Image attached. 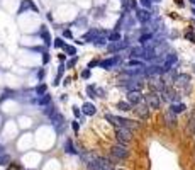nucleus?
<instances>
[{
	"mask_svg": "<svg viewBox=\"0 0 195 170\" xmlns=\"http://www.w3.org/2000/svg\"><path fill=\"white\" fill-rule=\"evenodd\" d=\"M105 119H107V121H110L115 128H126V129H138L139 128L138 122L131 121V119H126V117H119V116L109 114V113L105 114Z\"/></svg>",
	"mask_w": 195,
	"mask_h": 170,
	"instance_id": "obj_1",
	"label": "nucleus"
},
{
	"mask_svg": "<svg viewBox=\"0 0 195 170\" xmlns=\"http://www.w3.org/2000/svg\"><path fill=\"white\" fill-rule=\"evenodd\" d=\"M110 155H112V158H114L115 162H119V160H126L127 155H129V151H127V148H126L124 145H115V146L110 148Z\"/></svg>",
	"mask_w": 195,
	"mask_h": 170,
	"instance_id": "obj_2",
	"label": "nucleus"
},
{
	"mask_svg": "<svg viewBox=\"0 0 195 170\" xmlns=\"http://www.w3.org/2000/svg\"><path fill=\"white\" fill-rule=\"evenodd\" d=\"M115 138H117L119 145H127L129 141H131V129L115 128Z\"/></svg>",
	"mask_w": 195,
	"mask_h": 170,
	"instance_id": "obj_3",
	"label": "nucleus"
},
{
	"mask_svg": "<svg viewBox=\"0 0 195 170\" xmlns=\"http://www.w3.org/2000/svg\"><path fill=\"white\" fill-rule=\"evenodd\" d=\"M146 104L151 107V109H158V107H160V104H161V100H160V94L151 92L149 95H146Z\"/></svg>",
	"mask_w": 195,
	"mask_h": 170,
	"instance_id": "obj_4",
	"label": "nucleus"
},
{
	"mask_svg": "<svg viewBox=\"0 0 195 170\" xmlns=\"http://www.w3.org/2000/svg\"><path fill=\"white\" fill-rule=\"evenodd\" d=\"M124 87L129 92H139V90L143 89V82H139L138 78H131V80L124 82Z\"/></svg>",
	"mask_w": 195,
	"mask_h": 170,
	"instance_id": "obj_5",
	"label": "nucleus"
},
{
	"mask_svg": "<svg viewBox=\"0 0 195 170\" xmlns=\"http://www.w3.org/2000/svg\"><path fill=\"white\" fill-rule=\"evenodd\" d=\"M51 124L55 126V129L61 135V133H63V128H64V117H63V114L58 113L55 117H51Z\"/></svg>",
	"mask_w": 195,
	"mask_h": 170,
	"instance_id": "obj_6",
	"label": "nucleus"
},
{
	"mask_svg": "<svg viewBox=\"0 0 195 170\" xmlns=\"http://www.w3.org/2000/svg\"><path fill=\"white\" fill-rule=\"evenodd\" d=\"M119 63H121V56H112V58H109V60L100 61V67L105 68V70H110V68L117 67Z\"/></svg>",
	"mask_w": 195,
	"mask_h": 170,
	"instance_id": "obj_7",
	"label": "nucleus"
},
{
	"mask_svg": "<svg viewBox=\"0 0 195 170\" xmlns=\"http://www.w3.org/2000/svg\"><path fill=\"white\" fill-rule=\"evenodd\" d=\"M136 19H138L139 22L146 24V22H149L151 14L148 12V9H139V10H136Z\"/></svg>",
	"mask_w": 195,
	"mask_h": 170,
	"instance_id": "obj_8",
	"label": "nucleus"
},
{
	"mask_svg": "<svg viewBox=\"0 0 195 170\" xmlns=\"http://www.w3.org/2000/svg\"><path fill=\"white\" fill-rule=\"evenodd\" d=\"M175 63H176V55H175V53H170V55H166V60H165V63H163L165 71H168Z\"/></svg>",
	"mask_w": 195,
	"mask_h": 170,
	"instance_id": "obj_9",
	"label": "nucleus"
},
{
	"mask_svg": "<svg viewBox=\"0 0 195 170\" xmlns=\"http://www.w3.org/2000/svg\"><path fill=\"white\" fill-rule=\"evenodd\" d=\"M141 100H143L141 92H129V94H127V102H129V104H134V106H138Z\"/></svg>",
	"mask_w": 195,
	"mask_h": 170,
	"instance_id": "obj_10",
	"label": "nucleus"
},
{
	"mask_svg": "<svg viewBox=\"0 0 195 170\" xmlns=\"http://www.w3.org/2000/svg\"><path fill=\"white\" fill-rule=\"evenodd\" d=\"M97 160H99V163H100V167H102V170H112V168H114V163L110 162V158L97 157Z\"/></svg>",
	"mask_w": 195,
	"mask_h": 170,
	"instance_id": "obj_11",
	"label": "nucleus"
},
{
	"mask_svg": "<svg viewBox=\"0 0 195 170\" xmlns=\"http://www.w3.org/2000/svg\"><path fill=\"white\" fill-rule=\"evenodd\" d=\"M129 43L127 41H119V43H110L109 44V51H121V49L127 48Z\"/></svg>",
	"mask_w": 195,
	"mask_h": 170,
	"instance_id": "obj_12",
	"label": "nucleus"
},
{
	"mask_svg": "<svg viewBox=\"0 0 195 170\" xmlns=\"http://www.w3.org/2000/svg\"><path fill=\"white\" fill-rule=\"evenodd\" d=\"M34 104H38V106H41V107H46V106H49L51 104V95H41V97H38V99H34Z\"/></svg>",
	"mask_w": 195,
	"mask_h": 170,
	"instance_id": "obj_13",
	"label": "nucleus"
},
{
	"mask_svg": "<svg viewBox=\"0 0 195 170\" xmlns=\"http://www.w3.org/2000/svg\"><path fill=\"white\" fill-rule=\"evenodd\" d=\"M165 122H166V126H168V128L175 126V124H176V114H173L171 111L165 113Z\"/></svg>",
	"mask_w": 195,
	"mask_h": 170,
	"instance_id": "obj_14",
	"label": "nucleus"
},
{
	"mask_svg": "<svg viewBox=\"0 0 195 170\" xmlns=\"http://www.w3.org/2000/svg\"><path fill=\"white\" fill-rule=\"evenodd\" d=\"M82 111H83V114H86V116H93L97 111V107L93 106L92 102H85L83 106H82Z\"/></svg>",
	"mask_w": 195,
	"mask_h": 170,
	"instance_id": "obj_15",
	"label": "nucleus"
},
{
	"mask_svg": "<svg viewBox=\"0 0 195 170\" xmlns=\"http://www.w3.org/2000/svg\"><path fill=\"white\" fill-rule=\"evenodd\" d=\"M188 82H190V77L187 73H182V75H176V77H175V84L176 85H183V87H185Z\"/></svg>",
	"mask_w": 195,
	"mask_h": 170,
	"instance_id": "obj_16",
	"label": "nucleus"
},
{
	"mask_svg": "<svg viewBox=\"0 0 195 170\" xmlns=\"http://www.w3.org/2000/svg\"><path fill=\"white\" fill-rule=\"evenodd\" d=\"M86 168H88V170H102L99 160H97V157H93L90 162H86Z\"/></svg>",
	"mask_w": 195,
	"mask_h": 170,
	"instance_id": "obj_17",
	"label": "nucleus"
},
{
	"mask_svg": "<svg viewBox=\"0 0 195 170\" xmlns=\"http://www.w3.org/2000/svg\"><path fill=\"white\" fill-rule=\"evenodd\" d=\"M187 107H185V104H182V102H178V104H171V107H170V111H171L173 114H180V113H183Z\"/></svg>",
	"mask_w": 195,
	"mask_h": 170,
	"instance_id": "obj_18",
	"label": "nucleus"
},
{
	"mask_svg": "<svg viewBox=\"0 0 195 170\" xmlns=\"http://www.w3.org/2000/svg\"><path fill=\"white\" fill-rule=\"evenodd\" d=\"M44 114L48 116V117H55V116L58 114V111H56V107L53 106V104H49V106L44 107Z\"/></svg>",
	"mask_w": 195,
	"mask_h": 170,
	"instance_id": "obj_19",
	"label": "nucleus"
},
{
	"mask_svg": "<svg viewBox=\"0 0 195 170\" xmlns=\"http://www.w3.org/2000/svg\"><path fill=\"white\" fill-rule=\"evenodd\" d=\"M64 151H66V153H70V155L78 153V151L75 150V146H73V143H71V140H66V141H64Z\"/></svg>",
	"mask_w": 195,
	"mask_h": 170,
	"instance_id": "obj_20",
	"label": "nucleus"
},
{
	"mask_svg": "<svg viewBox=\"0 0 195 170\" xmlns=\"http://www.w3.org/2000/svg\"><path fill=\"white\" fill-rule=\"evenodd\" d=\"M131 56L132 58H144V48H132Z\"/></svg>",
	"mask_w": 195,
	"mask_h": 170,
	"instance_id": "obj_21",
	"label": "nucleus"
},
{
	"mask_svg": "<svg viewBox=\"0 0 195 170\" xmlns=\"http://www.w3.org/2000/svg\"><path fill=\"white\" fill-rule=\"evenodd\" d=\"M109 41L110 43H119V41H121V32H119V31L110 32V34H109Z\"/></svg>",
	"mask_w": 195,
	"mask_h": 170,
	"instance_id": "obj_22",
	"label": "nucleus"
},
{
	"mask_svg": "<svg viewBox=\"0 0 195 170\" xmlns=\"http://www.w3.org/2000/svg\"><path fill=\"white\" fill-rule=\"evenodd\" d=\"M34 92H36V95L38 97H41V95H46V85L44 84H41V85H38L34 89Z\"/></svg>",
	"mask_w": 195,
	"mask_h": 170,
	"instance_id": "obj_23",
	"label": "nucleus"
},
{
	"mask_svg": "<svg viewBox=\"0 0 195 170\" xmlns=\"http://www.w3.org/2000/svg\"><path fill=\"white\" fill-rule=\"evenodd\" d=\"M141 117H148V106H138V109H134Z\"/></svg>",
	"mask_w": 195,
	"mask_h": 170,
	"instance_id": "obj_24",
	"label": "nucleus"
},
{
	"mask_svg": "<svg viewBox=\"0 0 195 170\" xmlns=\"http://www.w3.org/2000/svg\"><path fill=\"white\" fill-rule=\"evenodd\" d=\"M41 36H42V39H44V43H46V44H51V38H49V34H48V29H46V27H42L41 29Z\"/></svg>",
	"mask_w": 195,
	"mask_h": 170,
	"instance_id": "obj_25",
	"label": "nucleus"
},
{
	"mask_svg": "<svg viewBox=\"0 0 195 170\" xmlns=\"http://www.w3.org/2000/svg\"><path fill=\"white\" fill-rule=\"evenodd\" d=\"M151 39H153V34H151V32H148V34H143V36H141L139 41H141V44H148Z\"/></svg>",
	"mask_w": 195,
	"mask_h": 170,
	"instance_id": "obj_26",
	"label": "nucleus"
},
{
	"mask_svg": "<svg viewBox=\"0 0 195 170\" xmlns=\"http://www.w3.org/2000/svg\"><path fill=\"white\" fill-rule=\"evenodd\" d=\"M117 109H121V111H132L129 102H117Z\"/></svg>",
	"mask_w": 195,
	"mask_h": 170,
	"instance_id": "obj_27",
	"label": "nucleus"
},
{
	"mask_svg": "<svg viewBox=\"0 0 195 170\" xmlns=\"http://www.w3.org/2000/svg\"><path fill=\"white\" fill-rule=\"evenodd\" d=\"M7 163H10V157L9 155H0V167H2V165H7Z\"/></svg>",
	"mask_w": 195,
	"mask_h": 170,
	"instance_id": "obj_28",
	"label": "nucleus"
},
{
	"mask_svg": "<svg viewBox=\"0 0 195 170\" xmlns=\"http://www.w3.org/2000/svg\"><path fill=\"white\" fill-rule=\"evenodd\" d=\"M86 94H88V97H92V99H93V97H97L95 87H93V85H88V87H86Z\"/></svg>",
	"mask_w": 195,
	"mask_h": 170,
	"instance_id": "obj_29",
	"label": "nucleus"
},
{
	"mask_svg": "<svg viewBox=\"0 0 195 170\" xmlns=\"http://www.w3.org/2000/svg\"><path fill=\"white\" fill-rule=\"evenodd\" d=\"M127 67L129 68H131V67H143V61H139V60H131V61H129V63H127Z\"/></svg>",
	"mask_w": 195,
	"mask_h": 170,
	"instance_id": "obj_30",
	"label": "nucleus"
},
{
	"mask_svg": "<svg viewBox=\"0 0 195 170\" xmlns=\"http://www.w3.org/2000/svg\"><path fill=\"white\" fill-rule=\"evenodd\" d=\"M188 129H190V131H193V133H195V114L192 116V119L188 121Z\"/></svg>",
	"mask_w": 195,
	"mask_h": 170,
	"instance_id": "obj_31",
	"label": "nucleus"
},
{
	"mask_svg": "<svg viewBox=\"0 0 195 170\" xmlns=\"http://www.w3.org/2000/svg\"><path fill=\"white\" fill-rule=\"evenodd\" d=\"M64 51H66L68 55H77V49H75L73 46H64Z\"/></svg>",
	"mask_w": 195,
	"mask_h": 170,
	"instance_id": "obj_32",
	"label": "nucleus"
},
{
	"mask_svg": "<svg viewBox=\"0 0 195 170\" xmlns=\"http://www.w3.org/2000/svg\"><path fill=\"white\" fill-rule=\"evenodd\" d=\"M55 46H56V48H64V46H66V44H64V43H63V39L56 38V39H55Z\"/></svg>",
	"mask_w": 195,
	"mask_h": 170,
	"instance_id": "obj_33",
	"label": "nucleus"
},
{
	"mask_svg": "<svg viewBox=\"0 0 195 170\" xmlns=\"http://www.w3.org/2000/svg\"><path fill=\"white\" fill-rule=\"evenodd\" d=\"M7 170H22V167H20L19 163H10L9 167H7Z\"/></svg>",
	"mask_w": 195,
	"mask_h": 170,
	"instance_id": "obj_34",
	"label": "nucleus"
},
{
	"mask_svg": "<svg viewBox=\"0 0 195 170\" xmlns=\"http://www.w3.org/2000/svg\"><path fill=\"white\" fill-rule=\"evenodd\" d=\"M82 78H85V80H86V78H90V68H86V70L82 71Z\"/></svg>",
	"mask_w": 195,
	"mask_h": 170,
	"instance_id": "obj_35",
	"label": "nucleus"
},
{
	"mask_svg": "<svg viewBox=\"0 0 195 170\" xmlns=\"http://www.w3.org/2000/svg\"><path fill=\"white\" fill-rule=\"evenodd\" d=\"M71 128H73L75 133H78V129H80V124H78L77 121H73V122H71Z\"/></svg>",
	"mask_w": 195,
	"mask_h": 170,
	"instance_id": "obj_36",
	"label": "nucleus"
},
{
	"mask_svg": "<svg viewBox=\"0 0 195 170\" xmlns=\"http://www.w3.org/2000/svg\"><path fill=\"white\" fill-rule=\"evenodd\" d=\"M141 3H143V7H146V9L151 7V0H141Z\"/></svg>",
	"mask_w": 195,
	"mask_h": 170,
	"instance_id": "obj_37",
	"label": "nucleus"
},
{
	"mask_svg": "<svg viewBox=\"0 0 195 170\" xmlns=\"http://www.w3.org/2000/svg\"><path fill=\"white\" fill-rule=\"evenodd\" d=\"M73 114H75V116H77V117H80L82 111H80V109H78V107H77V106H75V107H73Z\"/></svg>",
	"mask_w": 195,
	"mask_h": 170,
	"instance_id": "obj_38",
	"label": "nucleus"
},
{
	"mask_svg": "<svg viewBox=\"0 0 195 170\" xmlns=\"http://www.w3.org/2000/svg\"><path fill=\"white\" fill-rule=\"evenodd\" d=\"M63 36H64V38H71V31H70V29H66V31H63Z\"/></svg>",
	"mask_w": 195,
	"mask_h": 170,
	"instance_id": "obj_39",
	"label": "nucleus"
},
{
	"mask_svg": "<svg viewBox=\"0 0 195 170\" xmlns=\"http://www.w3.org/2000/svg\"><path fill=\"white\" fill-rule=\"evenodd\" d=\"M48 61H49V55H48V53H44V56H42V63H48Z\"/></svg>",
	"mask_w": 195,
	"mask_h": 170,
	"instance_id": "obj_40",
	"label": "nucleus"
},
{
	"mask_svg": "<svg viewBox=\"0 0 195 170\" xmlns=\"http://www.w3.org/2000/svg\"><path fill=\"white\" fill-rule=\"evenodd\" d=\"M75 63H77V58H73V60H70V61H68V63H66V67H73Z\"/></svg>",
	"mask_w": 195,
	"mask_h": 170,
	"instance_id": "obj_41",
	"label": "nucleus"
},
{
	"mask_svg": "<svg viewBox=\"0 0 195 170\" xmlns=\"http://www.w3.org/2000/svg\"><path fill=\"white\" fill-rule=\"evenodd\" d=\"M136 5H138L136 0H131V2H129V7H131V9H136Z\"/></svg>",
	"mask_w": 195,
	"mask_h": 170,
	"instance_id": "obj_42",
	"label": "nucleus"
},
{
	"mask_svg": "<svg viewBox=\"0 0 195 170\" xmlns=\"http://www.w3.org/2000/svg\"><path fill=\"white\" fill-rule=\"evenodd\" d=\"M176 2H178V5H183V2H182V0H176Z\"/></svg>",
	"mask_w": 195,
	"mask_h": 170,
	"instance_id": "obj_43",
	"label": "nucleus"
},
{
	"mask_svg": "<svg viewBox=\"0 0 195 170\" xmlns=\"http://www.w3.org/2000/svg\"><path fill=\"white\" fill-rule=\"evenodd\" d=\"M2 150H3V148H2V146H0V155H3V153H2Z\"/></svg>",
	"mask_w": 195,
	"mask_h": 170,
	"instance_id": "obj_44",
	"label": "nucleus"
},
{
	"mask_svg": "<svg viewBox=\"0 0 195 170\" xmlns=\"http://www.w3.org/2000/svg\"><path fill=\"white\" fill-rule=\"evenodd\" d=\"M190 2H192V3H193V5H195V0H190Z\"/></svg>",
	"mask_w": 195,
	"mask_h": 170,
	"instance_id": "obj_45",
	"label": "nucleus"
},
{
	"mask_svg": "<svg viewBox=\"0 0 195 170\" xmlns=\"http://www.w3.org/2000/svg\"><path fill=\"white\" fill-rule=\"evenodd\" d=\"M119 170H122V168H119Z\"/></svg>",
	"mask_w": 195,
	"mask_h": 170,
	"instance_id": "obj_46",
	"label": "nucleus"
}]
</instances>
